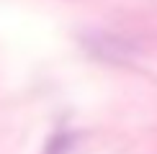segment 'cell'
<instances>
[{"instance_id": "6da1fadb", "label": "cell", "mask_w": 157, "mask_h": 154, "mask_svg": "<svg viewBox=\"0 0 157 154\" xmlns=\"http://www.w3.org/2000/svg\"><path fill=\"white\" fill-rule=\"evenodd\" d=\"M88 46L95 49V54L101 59H108V62H121L126 59V46L121 41H111L108 36H95V38H88Z\"/></svg>"}, {"instance_id": "7a4b0ae2", "label": "cell", "mask_w": 157, "mask_h": 154, "mask_svg": "<svg viewBox=\"0 0 157 154\" xmlns=\"http://www.w3.org/2000/svg\"><path fill=\"white\" fill-rule=\"evenodd\" d=\"M70 146H72V136L70 134H57L47 144V154H67Z\"/></svg>"}]
</instances>
